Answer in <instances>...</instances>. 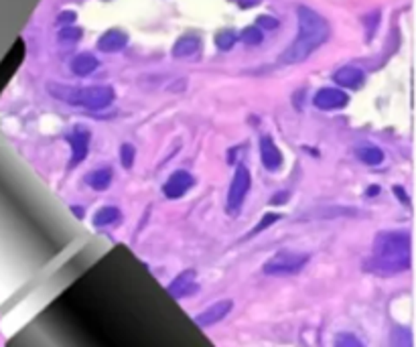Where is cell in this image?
<instances>
[{
  "label": "cell",
  "instance_id": "6da1fadb",
  "mask_svg": "<svg viewBox=\"0 0 416 347\" xmlns=\"http://www.w3.org/2000/svg\"><path fill=\"white\" fill-rule=\"evenodd\" d=\"M410 246L413 238L404 230H386L376 234L372 244V256L370 260H366V270L380 277H392L408 270L413 262Z\"/></svg>",
  "mask_w": 416,
  "mask_h": 347
},
{
  "label": "cell",
  "instance_id": "7a4b0ae2",
  "mask_svg": "<svg viewBox=\"0 0 416 347\" xmlns=\"http://www.w3.org/2000/svg\"><path fill=\"white\" fill-rule=\"evenodd\" d=\"M297 17H299V33L297 39L280 53L278 57L280 66H297L307 61L323 43H327L331 35L329 23L309 6L301 4L297 8Z\"/></svg>",
  "mask_w": 416,
  "mask_h": 347
},
{
  "label": "cell",
  "instance_id": "3957f363",
  "mask_svg": "<svg viewBox=\"0 0 416 347\" xmlns=\"http://www.w3.org/2000/svg\"><path fill=\"white\" fill-rule=\"evenodd\" d=\"M47 92L70 106H81L88 110H104L116 100V94L110 86H90V88H70L61 83H49Z\"/></svg>",
  "mask_w": 416,
  "mask_h": 347
},
{
  "label": "cell",
  "instance_id": "277c9868",
  "mask_svg": "<svg viewBox=\"0 0 416 347\" xmlns=\"http://www.w3.org/2000/svg\"><path fill=\"white\" fill-rule=\"evenodd\" d=\"M307 262H309V254L280 250L264 262L262 272L268 277H293V275H299L307 266Z\"/></svg>",
  "mask_w": 416,
  "mask_h": 347
},
{
  "label": "cell",
  "instance_id": "5b68a950",
  "mask_svg": "<svg viewBox=\"0 0 416 347\" xmlns=\"http://www.w3.org/2000/svg\"><path fill=\"white\" fill-rule=\"evenodd\" d=\"M250 187H252V175H250L246 165L238 163L234 179H232V185H230V191H228V208L226 209H228L230 215H238L240 213Z\"/></svg>",
  "mask_w": 416,
  "mask_h": 347
},
{
  "label": "cell",
  "instance_id": "8992f818",
  "mask_svg": "<svg viewBox=\"0 0 416 347\" xmlns=\"http://www.w3.org/2000/svg\"><path fill=\"white\" fill-rule=\"evenodd\" d=\"M90 139H92V132H90L86 126H81V124H77V126L71 130L70 135L66 137V140L70 142V148H71L70 167L79 165V163L88 157V150H90Z\"/></svg>",
  "mask_w": 416,
  "mask_h": 347
},
{
  "label": "cell",
  "instance_id": "52a82bcc",
  "mask_svg": "<svg viewBox=\"0 0 416 347\" xmlns=\"http://www.w3.org/2000/svg\"><path fill=\"white\" fill-rule=\"evenodd\" d=\"M167 293H169L173 299H177V301H181V299H185V297L197 295V293H199L197 272H195V270H183V272L167 286Z\"/></svg>",
  "mask_w": 416,
  "mask_h": 347
},
{
  "label": "cell",
  "instance_id": "ba28073f",
  "mask_svg": "<svg viewBox=\"0 0 416 347\" xmlns=\"http://www.w3.org/2000/svg\"><path fill=\"white\" fill-rule=\"evenodd\" d=\"M315 108L319 110H325V112H331V110H341L349 104V96H347L344 90H337V88H323L315 94V100H313Z\"/></svg>",
  "mask_w": 416,
  "mask_h": 347
},
{
  "label": "cell",
  "instance_id": "9c48e42d",
  "mask_svg": "<svg viewBox=\"0 0 416 347\" xmlns=\"http://www.w3.org/2000/svg\"><path fill=\"white\" fill-rule=\"evenodd\" d=\"M193 185H195V179L189 171H175L163 185V195L167 199H181Z\"/></svg>",
  "mask_w": 416,
  "mask_h": 347
},
{
  "label": "cell",
  "instance_id": "30bf717a",
  "mask_svg": "<svg viewBox=\"0 0 416 347\" xmlns=\"http://www.w3.org/2000/svg\"><path fill=\"white\" fill-rule=\"evenodd\" d=\"M234 309V303L232 301H217V303H213L209 309H206L204 313H199L197 317H195V323L199 325V327H204V329H208V327H213V325H217V323H221L230 311Z\"/></svg>",
  "mask_w": 416,
  "mask_h": 347
},
{
  "label": "cell",
  "instance_id": "8fae6325",
  "mask_svg": "<svg viewBox=\"0 0 416 347\" xmlns=\"http://www.w3.org/2000/svg\"><path fill=\"white\" fill-rule=\"evenodd\" d=\"M260 159H262V165L266 171L270 173H277L282 167V152L277 146V142L270 139V137H262L260 139Z\"/></svg>",
  "mask_w": 416,
  "mask_h": 347
},
{
  "label": "cell",
  "instance_id": "7c38bea8",
  "mask_svg": "<svg viewBox=\"0 0 416 347\" xmlns=\"http://www.w3.org/2000/svg\"><path fill=\"white\" fill-rule=\"evenodd\" d=\"M364 79H366L364 71L359 70V68H355V66H344V68H339V70L333 73V81L337 86H341V88H349V90L361 88Z\"/></svg>",
  "mask_w": 416,
  "mask_h": 347
},
{
  "label": "cell",
  "instance_id": "4fadbf2b",
  "mask_svg": "<svg viewBox=\"0 0 416 347\" xmlns=\"http://www.w3.org/2000/svg\"><path fill=\"white\" fill-rule=\"evenodd\" d=\"M128 45V35L120 29H110L98 39V49L104 53H116Z\"/></svg>",
  "mask_w": 416,
  "mask_h": 347
},
{
  "label": "cell",
  "instance_id": "5bb4252c",
  "mask_svg": "<svg viewBox=\"0 0 416 347\" xmlns=\"http://www.w3.org/2000/svg\"><path fill=\"white\" fill-rule=\"evenodd\" d=\"M201 49V39L197 35H183L173 45V57L175 59H183V57H193L197 55V51Z\"/></svg>",
  "mask_w": 416,
  "mask_h": 347
},
{
  "label": "cell",
  "instance_id": "9a60e30c",
  "mask_svg": "<svg viewBox=\"0 0 416 347\" xmlns=\"http://www.w3.org/2000/svg\"><path fill=\"white\" fill-rule=\"evenodd\" d=\"M355 159L361 161L364 165H370V167H378L384 163V150L376 144H361L357 146L355 150Z\"/></svg>",
  "mask_w": 416,
  "mask_h": 347
},
{
  "label": "cell",
  "instance_id": "2e32d148",
  "mask_svg": "<svg viewBox=\"0 0 416 347\" xmlns=\"http://www.w3.org/2000/svg\"><path fill=\"white\" fill-rule=\"evenodd\" d=\"M98 66H100V61L92 53H79V55H75L71 59V71L75 75H79V77H86V75L94 73L98 70Z\"/></svg>",
  "mask_w": 416,
  "mask_h": 347
},
{
  "label": "cell",
  "instance_id": "e0dca14e",
  "mask_svg": "<svg viewBox=\"0 0 416 347\" xmlns=\"http://www.w3.org/2000/svg\"><path fill=\"white\" fill-rule=\"evenodd\" d=\"M122 217V211L114 206H106V208L98 209L96 215H94V226L96 228H110L114 224H118Z\"/></svg>",
  "mask_w": 416,
  "mask_h": 347
},
{
  "label": "cell",
  "instance_id": "ac0fdd59",
  "mask_svg": "<svg viewBox=\"0 0 416 347\" xmlns=\"http://www.w3.org/2000/svg\"><path fill=\"white\" fill-rule=\"evenodd\" d=\"M86 183L94 189V191H106L112 183V169L110 167H102L98 171H92L86 175Z\"/></svg>",
  "mask_w": 416,
  "mask_h": 347
},
{
  "label": "cell",
  "instance_id": "d6986e66",
  "mask_svg": "<svg viewBox=\"0 0 416 347\" xmlns=\"http://www.w3.org/2000/svg\"><path fill=\"white\" fill-rule=\"evenodd\" d=\"M280 217H282L280 213H273V211H270V213H264V215H262V219L258 221V226H254V228H252V230H250V232L244 236V240H250V238H254V236L262 234L264 230H268L270 226H275Z\"/></svg>",
  "mask_w": 416,
  "mask_h": 347
},
{
  "label": "cell",
  "instance_id": "ffe728a7",
  "mask_svg": "<svg viewBox=\"0 0 416 347\" xmlns=\"http://www.w3.org/2000/svg\"><path fill=\"white\" fill-rule=\"evenodd\" d=\"M236 41H238V33L232 31V29H224V31H219V33L215 35V45H217V49H221V51H230V49L236 45Z\"/></svg>",
  "mask_w": 416,
  "mask_h": 347
},
{
  "label": "cell",
  "instance_id": "44dd1931",
  "mask_svg": "<svg viewBox=\"0 0 416 347\" xmlns=\"http://www.w3.org/2000/svg\"><path fill=\"white\" fill-rule=\"evenodd\" d=\"M262 39H264V31L260 27H246L242 31V35H240V41H242L244 45H248V47L260 45Z\"/></svg>",
  "mask_w": 416,
  "mask_h": 347
},
{
  "label": "cell",
  "instance_id": "7402d4cb",
  "mask_svg": "<svg viewBox=\"0 0 416 347\" xmlns=\"http://www.w3.org/2000/svg\"><path fill=\"white\" fill-rule=\"evenodd\" d=\"M392 346H413V333L406 327H396L390 337Z\"/></svg>",
  "mask_w": 416,
  "mask_h": 347
},
{
  "label": "cell",
  "instance_id": "603a6c76",
  "mask_svg": "<svg viewBox=\"0 0 416 347\" xmlns=\"http://www.w3.org/2000/svg\"><path fill=\"white\" fill-rule=\"evenodd\" d=\"M135 157H137V148L132 146V144H122L120 146V163H122V167L124 169H132V165H135Z\"/></svg>",
  "mask_w": 416,
  "mask_h": 347
},
{
  "label": "cell",
  "instance_id": "cb8c5ba5",
  "mask_svg": "<svg viewBox=\"0 0 416 347\" xmlns=\"http://www.w3.org/2000/svg\"><path fill=\"white\" fill-rule=\"evenodd\" d=\"M335 346L339 347H361L364 344L355 337V335H351V333H337L335 335Z\"/></svg>",
  "mask_w": 416,
  "mask_h": 347
},
{
  "label": "cell",
  "instance_id": "d4e9b609",
  "mask_svg": "<svg viewBox=\"0 0 416 347\" xmlns=\"http://www.w3.org/2000/svg\"><path fill=\"white\" fill-rule=\"evenodd\" d=\"M79 37H81V29H77V27H66L59 33L61 41H79Z\"/></svg>",
  "mask_w": 416,
  "mask_h": 347
},
{
  "label": "cell",
  "instance_id": "484cf974",
  "mask_svg": "<svg viewBox=\"0 0 416 347\" xmlns=\"http://www.w3.org/2000/svg\"><path fill=\"white\" fill-rule=\"evenodd\" d=\"M256 27H260L262 31L266 29V31H270V29H277L278 27V21L275 17H268V14H262V17H258V25Z\"/></svg>",
  "mask_w": 416,
  "mask_h": 347
},
{
  "label": "cell",
  "instance_id": "4316f807",
  "mask_svg": "<svg viewBox=\"0 0 416 347\" xmlns=\"http://www.w3.org/2000/svg\"><path fill=\"white\" fill-rule=\"evenodd\" d=\"M392 191H394V195H396V199H398V201H402L406 208H410V199H408V193L404 191V187L394 185V187H392Z\"/></svg>",
  "mask_w": 416,
  "mask_h": 347
},
{
  "label": "cell",
  "instance_id": "83f0119b",
  "mask_svg": "<svg viewBox=\"0 0 416 347\" xmlns=\"http://www.w3.org/2000/svg\"><path fill=\"white\" fill-rule=\"evenodd\" d=\"M290 199V193L288 191H278L277 195L270 199V206H282V204H288Z\"/></svg>",
  "mask_w": 416,
  "mask_h": 347
},
{
  "label": "cell",
  "instance_id": "f1b7e54d",
  "mask_svg": "<svg viewBox=\"0 0 416 347\" xmlns=\"http://www.w3.org/2000/svg\"><path fill=\"white\" fill-rule=\"evenodd\" d=\"M75 19H77V14H75L73 10H66V12H61V14L57 17V23H59V25H70Z\"/></svg>",
  "mask_w": 416,
  "mask_h": 347
},
{
  "label": "cell",
  "instance_id": "f546056e",
  "mask_svg": "<svg viewBox=\"0 0 416 347\" xmlns=\"http://www.w3.org/2000/svg\"><path fill=\"white\" fill-rule=\"evenodd\" d=\"M71 211H73V213H75V215H77L79 219L83 217V208H75V206H71Z\"/></svg>",
  "mask_w": 416,
  "mask_h": 347
},
{
  "label": "cell",
  "instance_id": "4dcf8cb0",
  "mask_svg": "<svg viewBox=\"0 0 416 347\" xmlns=\"http://www.w3.org/2000/svg\"><path fill=\"white\" fill-rule=\"evenodd\" d=\"M256 4H258V0H242L244 8H248V6H256Z\"/></svg>",
  "mask_w": 416,
  "mask_h": 347
},
{
  "label": "cell",
  "instance_id": "1f68e13d",
  "mask_svg": "<svg viewBox=\"0 0 416 347\" xmlns=\"http://www.w3.org/2000/svg\"><path fill=\"white\" fill-rule=\"evenodd\" d=\"M380 193V187H370L368 189V195H378Z\"/></svg>",
  "mask_w": 416,
  "mask_h": 347
}]
</instances>
